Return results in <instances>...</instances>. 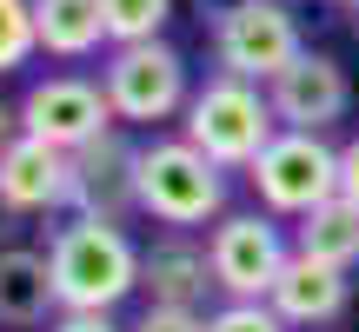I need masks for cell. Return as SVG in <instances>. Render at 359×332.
I'll list each match as a JSON object with an SVG mask.
<instances>
[{
	"mask_svg": "<svg viewBox=\"0 0 359 332\" xmlns=\"http://www.w3.org/2000/svg\"><path fill=\"white\" fill-rule=\"evenodd\" d=\"M266 306L280 312L293 332H320V326H333V319H346V312H353V272L293 253V259H286V272L273 279Z\"/></svg>",
	"mask_w": 359,
	"mask_h": 332,
	"instance_id": "8fae6325",
	"label": "cell"
},
{
	"mask_svg": "<svg viewBox=\"0 0 359 332\" xmlns=\"http://www.w3.org/2000/svg\"><path fill=\"white\" fill-rule=\"evenodd\" d=\"M47 332H127V326H114V312H60Z\"/></svg>",
	"mask_w": 359,
	"mask_h": 332,
	"instance_id": "44dd1931",
	"label": "cell"
},
{
	"mask_svg": "<svg viewBox=\"0 0 359 332\" xmlns=\"http://www.w3.org/2000/svg\"><path fill=\"white\" fill-rule=\"evenodd\" d=\"M180 133H187V140L200 146L213 166L246 173V166H253V160L273 146L280 113H273L266 87H253V80H233V74H213L206 87H193L187 113H180Z\"/></svg>",
	"mask_w": 359,
	"mask_h": 332,
	"instance_id": "7a4b0ae2",
	"label": "cell"
},
{
	"mask_svg": "<svg viewBox=\"0 0 359 332\" xmlns=\"http://www.w3.org/2000/svg\"><path fill=\"white\" fill-rule=\"evenodd\" d=\"M293 259V233L273 213H219L206 226V266H213L219 299H266L273 279Z\"/></svg>",
	"mask_w": 359,
	"mask_h": 332,
	"instance_id": "8992f818",
	"label": "cell"
},
{
	"mask_svg": "<svg viewBox=\"0 0 359 332\" xmlns=\"http://www.w3.org/2000/svg\"><path fill=\"white\" fill-rule=\"evenodd\" d=\"M326 7H346V13H359V0H326Z\"/></svg>",
	"mask_w": 359,
	"mask_h": 332,
	"instance_id": "484cf974",
	"label": "cell"
},
{
	"mask_svg": "<svg viewBox=\"0 0 359 332\" xmlns=\"http://www.w3.org/2000/svg\"><path fill=\"white\" fill-rule=\"evenodd\" d=\"M34 27H40V53H53V60H93L100 47H114L100 0H34Z\"/></svg>",
	"mask_w": 359,
	"mask_h": 332,
	"instance_id": "9a60e30c",
	"label": "cell"
},
{
	"mask_svg": "<svg viewBox=\"0 0 359 332\" xmlns=\"http://www.w3.org/2000/svg\"><path fill=\"white\" fill-rule=\"evenodd\" d=\"M266 100H273V113H280V127H293V133H326L333 120H346L353 80H346V67H339L333 53H313V47H306V53H299V60L266 87Z\"/></svg>",
	"mask_w": 359,
	"mask_h": 332,
	"instance_id": "30bf717a",
	"label": "cell"
},
{
	"mask_svg": "<svg viewBox=\"0 0 359 332\" xmlns=\"http://www.w3.org/2000/svg\"><path fill=\"white\" fill-rule=\"evenodd\" d=\"M140 293H147V306L206 312V299L219 293L213 266H206V246H193L187 233H167L160 246H147V253H140Z\"/></svg>",
	"mask_w": 359,
	"mask_h": 332,
	"instance_id": "4fadbf2b",
	"label": "cell"
},
{
	"mask_svg": "<svg viewBox=\"0 0 359 332\" xmlns=\"http://www.w3.org/2000/svg\"><path fill=\"white\" fill-rule=\"evenodd\" d=\"M127 332H206V312H187V306H147Z\"/></svg>",
	"mask_w": 359,
	"mask_h": 332,
	"instance_id": "ffe728a7",
	"label": "cell"
},
{
	"mask_svg": "<svg viewBox=\"0 0 359 332\" xmlns=\"http://www.w3.org/2000/svg\"><path fill=\"white\" fill-rule=\"evenodd\" d=\"M67 173H74V153L34 140V133H20V140L0 153V193L13 200V213H20V219L67 213Z\"/></svg>",
	"mask_w": 359,
	"mask_h": 332,
	"instance_id": "7c38bea8",
	"label": "cell"
},
{
	"mask_svg": "<svg viewBox=\"0 0 359 332\" xmlns=\"http://www.w3.org/2000/svg\"><path fill=\"white\" fill-rule=\"evenodd\" d=\"M100 87H107V100H114V120H120V127H167V120H180V113H187V100H193L187 53H180L173 40L107 47Z\"/></svg>",
	"mask_w": 359,
	"mask_h": 332,
	"instance_id": "277c9868",
	"label": "cell"
},
{
	"mask_svg": "<svg viewBox=\"0 0 359 332\" xmlns=\"http://www.w3.org/2000/svg\"><path fill=\"white\" fill-rule=\"evenodd\" d=\"M13 140H20V106H7V100H0V153H7Z\"/></svg>",
	"mask_w": 359,
	"mask_h": 332,
	"instance_id": "cb8c5ba5",
	"label": "cell"
},
{
	"mask_svg": "<svg viewBox=\"0 0 359 332\" xmlns=\"http://www.w3.org/2000/svg\"><path fill=\"white\" fill-rule=\"evenodd\" d=\"M60 312H114L127 293H140V246L114 219H67L47 240Z\"/></svg>",
	"mask_w": 359,
	"mask_h": 332,
	"instance_id": "6da1fadb",
	"label": "cell"
},
{
	"mask_svg": "<svg viewBox=\"0 0 359 332\" xmlns=\"http://www.w3.org/2000/svg\"><path fill=\"white\" fill-rule=\"evenodd\" d=\"M13 106H20V133L60 146V153H80V146H93L100 133L120 127L114 100H107V87L93 74H47V80H34Z\"/></svg>",
	"mask_w": 359,
	"mask_h": 332,
	"instance_id": "ba28073f",
	"label": "cell"
},
{
	"mask_svg": "<svg viewBox=\"0 0 359 332\" xmlns=\"http://www.w3.org/2000/svg\"><path fill=\"white\" fill-rule=\"evenodd\" d=\"M293 253L320 259V266L353 272V266H359V200L333 193V200L313 206L306 219H293Z\"/></svg>",
	"mask_w": 359,
	"mask_h": 332,
	"instance_id": "2e32d148",
	"label": "cell"
},
{
	"mask_svg": "<svg viewBox=\"0 0 359 332\" xmlns=\"http://www.w3.org/2000/svg\"><path fill=\"white\" fill-rule=\"evenodd\" d=\"M206 332H293V326H286L266 299H219V306L206 312Z\"/></svg>",
	"mask_w": 359,
	"mask_h": 332,
	"instance_id": "d6986e66",
	"label": "cell"
},
{
	"mask_svg": "<svg viewBox=\"0 0 359 332\" xmlns=\"http://www.w3.org/2000/svg\"><path fill=\"white\" fill-rule=\"evenodd\" d=\"M140 213L167 233L213 226L226 213V166H213L187 133L140 146Z\"/></svg>",
	"mask_w": 359,
	"mask_h": 332,
	"instance_id": "3957f363",
	"label": "cell"
},
{
	"mask_svg": "<svg viewBox=\"0 0 359 332\" xmlns=\"http://www.w3.org/2000/svg\"><path fill=\"white\" fill-rule=\"evenodd\" d=\"M193 7H200V20H206V27H219L226 13H240L246 0H193Z\"/></svg>",
	"mask_w": 359,
	"mask_h": 332,
	"instance_id": "603a6c76",
	"label": "cell"
},
{
	"mask_svg": "<svg viewBox=\"0 0 359 332\" xmlns=\"http://www.w3.org/2000/svg\"><path fill=\"white\" fill-rule=\"evenodd\" d=\"M40 53V27H34V0H0V80L20 74Z\"/></svg>",
	"mask_w": 359,
	"mask_h": 332,
	"instance_id": "ac0fdd59",
	"label": "cell"
},
{
	"mask_svg": "<svg viewBox=\"0 0 359 332\" xmlns=\"http://www.w3.org/2000/svg\"><path fill=\"white\" fill-rule=\"evenodd\" d=\"M13 233H20V213H13V200L0 193V246H13Z\"/></svg>",
	"mask_w": 359,
	"mask_h": 332,
	"instance_id": "d4e9b609",
	"label": "cell"
},
{
	"mask_svg": "<svg viewBox=\"0 0 359 332\" xmlns=\"http://www.w3.org/2000/svg\"><path fill=\"white\" fill-rule=\"evenodd\" d=\"M67 213L74 219H114V226H127V219L140 213V146H133L120 127L74 153Z\"/></svg>",
	"mask_w": 359,
	"mask_h": 332,
	"instance_id": "9c48e42d",
	"label": "cell"
},
{
	"mask_svg": "<svg viewBox=\"0 0 359 332\" xmlns=\"http://www.w3.org/2000/svg\"><path fill=\"white\" fill-rule=\"evenodd\" d=\"M60 319V293H53V266L40 246H0V326H53Z\"/></svg>",
	"mask_w": 359,
	"mask_h": 332,
	"instance_id": "5bb4252c",
	"label": "cell"
},
{
	"mask_svg": "<svg viewBox=\"0 0 359 332\" xmlns=\"http://www.w3.org/2000/svg\"><path fill=\"white\" fill-rule=\"evenodd\" d=\"M246 186H253L259 213L273 219H306L313 206H326L339 193V146L326 140V133H293L280 127L273 133V146L246 166Z\"/></svg>",
	"mask_w": 359,
	"mask_h": 332,
	"instance_id": "5b68a950",
	"label": "cell"
},
{
	"mask_svg": "<svg viewBox=\"0 0 359 332\" xmlns=\"http://www.w3.org/2000/svg\"><path fill=\"white\" fill-rule=\"evenodd\" d=\"M299 53H306V34L286 0H246L240 13L213 27V67L233 80H253V87H273Z\"/></svg>",
	"mask_w": 359,
	"mask_h": 332,
	"instance_id": "52a82bcc",
	"label": "cell"
},
{
	"mask_svg": "<svg viewBox=\"0 0 359 332\" xmlns=\"http://www.w3.org/2000/svg\"><path fill=\"white\" fill-rule=\"evenodd\" d=\"M339 193H346V200H359V133L339 146Z\"/></svg>",
	"mask_w": 359,
	"mask_h": 332,
	"instance_id": "7402d4cb",
	"label": "cell"
},
{
	"mask_svg": "<svg viewBox=\"0 0 359 332\" xmlns=\"http://www.w3.org/2000/svg\"><path fill=\"white\" fill-rule=\"evenodd\" d=\"M107 7V40L114 47H133V40H167L173 0H100Z\"/></svg>",
	"mask_w": 359,
	"mask_h": 332,
	"instance_id": "e0dca14e",
	"label": "cell"
},
{
	"mask_svg": "<svg viewBox=\"0 0 359 332\" xmlns=\"http://www.w3.org/2000/svg\"><path fill=\"white\" fill-rule=\"evenodd\" d=\"M353 332H359V312H353Z\"/></svg>",
	"mask_w": 359,
	"mask_h": 332,
	"instance_id": "4316f807",
	"label": "cell"
}]
</instances>
